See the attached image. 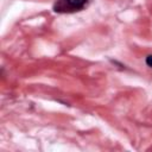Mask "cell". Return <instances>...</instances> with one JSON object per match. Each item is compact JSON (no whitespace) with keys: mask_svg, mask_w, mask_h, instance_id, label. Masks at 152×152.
<instances>
[{"mask_svg":"<svg viewBox=\"0 0 152 152\" xmlns=\"http://www.w3.org/2000/svg\"><path fill=\"white\" fill-rule=\"evenodd\" d=\"M89 0H57L53 11L57 13H74L83 10Z\"/></svg>","mask_w":152,"mask_h":152,"instance_id":"6da1fadb","label":"cell"},{"mask_svg":"<svg viewBox=\"0 0 152 152\" xmlns=\"http://www.w3.org/2000/svg\"><path fill=\"white\" fill-rule=\"evenodd\" d=\"M146 64H147V66H150V68H152V55H148L147 57H146Z\"/></svg>","mask_w":152,"mask_h":152,"instance_id":"7a4b0ae2","label":"cell"}]
</instances>
